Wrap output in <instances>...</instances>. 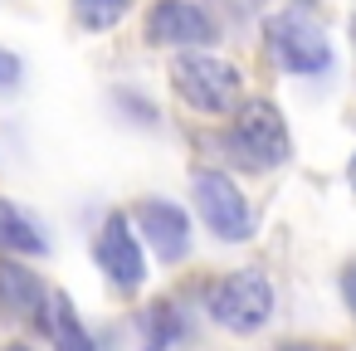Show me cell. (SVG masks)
I'll use <instances>...</instances> for the list:
<instances>
[{
	"instance_id": "obj_8",
	"label": "cell",
	"mask_w": 356,
	"mask_h": 351,
	"mask_svg": "<svg viewBox=\"0 0 356 351\" xmlns=\"http://www.w3.org/2000/svg\"><path fill=\"white\" fill-rule=\"evenodd\" d=\"M132 220H137V229L147 234V244H152L156 259L181 263V259L191 254V220H186L181 205H171V200H142V205L132 210Z\"/></svg>"
},
{
	"instance_id": "obj_10",
	"label": "cell",
	"mask_w": 356,
	"mask_h": 351,
	"mask_svg": "<svg viewBox=\"0 0 356 351\" xmlns=\"http://www.w3.org/2000/svg\"><path fill=\"white\" fill-rule=\"evenodd\" d=\"M44 288H40V278L30 273V268H20V263H0V302H6L15 317H40V307H44Z\"/></svg>"
},
{
	"instance_id": "obj_18",
	"label": "cell",
	"mask_w": 356,
	"mask_h": 351,
	"mask_svg": "<svg viewBox=\"0 0 356 351\" xmlns=\"http://www.w3.org/2000/svg\"><path fill=\"white\" fill-rule=\"evenodd\" d=\"M6 351H30V346H6Z\"/></svg>"
},
{
	"instance_id": "obj_13",
	"label": "cell",
	"mask_w": 356,
	"mask_h": 351,
	"mask_svg": "<svg viewBox=\"0 0 356 351\" xmlns=\"http://www.w3.org/2000/svg\"><path fill=\"white\" fill-rule=\"evenodd\" d=\"M74 15L83 30H113L127 15V0H74Z\"/></svg>"
},
{
	"instance_id": "obj_1",
	"label": "cell",
	"mask_w": 356,
	"mask_h": 351,
	"mask_svg": "<svg viewBox=\"0 0 356 351\" xmlns=\"http://www.w3.org/2000/svg\"><path fill=\"white\" fill-rule=\"evenodd\" d=\"M171 88L195 108V113H234L239 93H244V74L229 59H215L205 49H186L171 64Z\"/></svg>"
},
{
	"instance_id": "obj_11",
	"label": "cell",
	"mask_w": 356,
	"mask_h": 351,
	"mask_svg": "<svg viewBox=\"0 0 356 351\" xmlns=\"http://www.w3.org/2000/svg\"><path fill=\"white\" fill-rule=\"evenodd\" d=\"M0 249H6V254H44L49 249L44 229L15 200H0Z\"/></svg>"
},
{
	"instance_id": "obj_4",
	"label": "cell",
	"mask_w": 356,
	"mask_h": 351,
	"mask_svg": "<svg viewBox=\"0 0 356 351\" xmlns=\"http://www.w3.org/2000/svg\"><path fill=\"white\" fill-rule=\"evenodd\" d=\"M229 147H234L239 161L254 166V171H273V166H283V161L293 156L288 122H283V113H278L268 98H254V103H239V108H234Z\"/></svg>"
},
{
	"instance_id": "obj_15",
	"label": "cell",
	"mask_w": 356,
	"mask_h": 351,
	"mask_svg": "<svg viewBox=\"0 0 356 351\" xmlns=\"http://www.w3.org/2000/svg\"><path fill=\"white\" fill-rule=\"evenodd\" d=\"M341 302L356 312V263H346V268H341Z\"/></svg>"
},
{
	"instance_id": "obj_14",
	"label": "cell",
	"mask_w": 356,
	"mask_h": 351,
	"mask_svg": "<svg viewBox=\"0 0 356 351\" xmlns=\"http://www.w3.org/2000/svg\"><path fill=\"white\" fill-rule=\"evenodd\" d=\"M20 79H25V64L10 54V49H0V93H10V88H20Z\"/></svg>"
},
{
	"instance_id": "obj_17",
	"label": "cell",
	"mask_w": 356,
	"mask_h": 351,
	"mask_svg": "<svg viewBox=\"0 0 356 351\" xmlns=\"http://www.w3.org/2000/svg\"><path fill=\"white\" fill-rule=\"evenodd\" d=\"M283 351H327V346H283Z\"/></svg>"
},
{
	"instance_id": "obj_9",
	"label": "cell",
	"mask_w": 356,
	"mask_h": 351,
	"mask_svg": "<svg viewBox=\"0 0 356 351\" xmlns=\"http://www.w3.org/2000/svg\"><path fill=\"white\" fill-rule=\"evenodd\" d=\"M40 327H44V336L54 341V351H98L93 336H88V327H83V317H79V307L69 302V293H49V297H44Z\"/></svg>"
},
{
	"instance_id": "obj_6",
	"label": "cell",
	"mask_w": 356,
	"mask_h": 351,
	"mask_svg": "<svg viewBox=\"0 0 356 351\" xmlns=\"http://www.w3.org/2000/svg\"><path fill=\"white\" fill-rule=\"evenodd\" d=\"M93 259L103 268V278L118 288V293H137L147 283V254H142V239L132 234V220L127 215H108L98 239H93Z\"/></svg>"
},
{
	"instance_id": "obj_3",
	"label": "cell",
	"mask_w": 356,
	"mask_h": 351,
	"mask_svg": "<svg viewBox=\"0 0 356 351\" xmlns=\"http://www.w3.org/2000/svg\"><path fill=\"white\" fill-rule=\"evenodd\" d=\"M205 307H210V317H215L225 332L249 336V332H259V327L273 317V283H268L259 268L225 273L220 283H210Z\"/></svg>"
},
{
	"instance_id": "obj_2",
	"label": "cell",
	"mask_w": 356,
	"mask_h": 351,
	"mask_svg": "<svg viewBox=\"0 0 356 351\" xmlns=\"http://www.w3.org/2000/svg\"><path fill=\"white\" fill-rule=\"evenodd\" d=\"M264 44L273 54L278 69L288 74H302V79H317L332 69V44H327V30L307 15V10H278L264 20Z\"/></svg>"
},
{
	"instance_id": "obj_5",
	"label": "cell",
	"mask_w": 356,
	"mask_h": 351,
	"mask_svg": "<svg viewBox=\"0 0 356 351\" xmlns=\"http://www.w3.org/2000/svg\"><path fill=\"white\" fill-rule=\"evenodd\" d=\"M191 190H195V210H200V220H205V229H210L215 239L244 244V239L254 234V210H249L244 190H239L225 171H195Z\"/></svg>"
},
{
	"instance_id": "obj_12",
	"label": "cell",
	"mask_w": 356,
	"mask_h": 351,
	"mask_svg": "<svg viewBox=\"0 0 356 351\" xmlns=\"http://www.w3.org/2000/svg\"><path fill=\"white\" fill-rule=\"evenodd\" d=\"M186 336V317L176 312V302H152L142 312V351H176Z\"/></svg>"
},
{
	"instance_id": "obj_7",
	"label": "cell",
	"mask_w": 356,
	"mask_h": 351,
	"mask_svg": "<svg viewBox=\"0 0 356 351\" xmlns=\"http://www.w3.org/2000/svg\"><path fill=\"white\" fill-rule=\"evenodd\" d=\"M147 44L156 49H205L215 44V20L195 0H156L147 15Z\"/></svg>"
},
{
	"instance_id": "obj_16",
	"label": "cell",
	"mask_w": 356,
	"mask_h": 351,
	"mask_svg": "<svg viewBox=\"0 0 356 351\" xmlns=\"http://www.w3.org/2000/svg\"><path fill=\"white\" fill-rule=\"evenodd\" d=\"M346 181H351V190H356V156H351V166H346Z\"/></svg>"
}]
</instances>
